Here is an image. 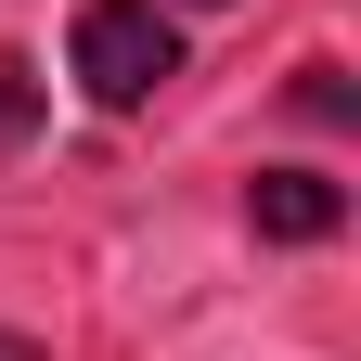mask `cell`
<instances>
[{
	"label": "cell",
	"instance_id": "6da1fadb",
	"mask_svg": "<svg viewBox=\"0 0 361 361\" xmlns=\"http://www.w3.org/2000/svg\"><path fill=\"white\" fill-rule=\"evenodd\" d=\"M168 78H180V26L155 13V0H78V90L104 116L155 104Z\"/></svg>",
	"mask_w": 361,
	"mask_h": 361
},
{
	"label": "cell",
	"instance_id": "7a4b0ae2",
	"mask_svg": "<svg viewBox=\"0 0 361 361\" xmlns=\"http://www.w3.org/2000/svg\"><path fill=\"white\" fill-rule=\"evenodd\" d=\"M245 207H258V233H271V245H323L336 219H348V194H336L323 168H258V194H245Z\"/></svg>",
	"mask_w": 361,
	"mask_h": 361
},
{
	"label": "cell",
	"instance_id": "3957f363",
	"mask_svg": "<svg viewBox=\"0 0 361 361\" xmlns=\"http://www.w3.org/2000/svg\"><path fill=\"white\" fill-rule=\"evenodd\" d=\"M26 129H39V65H26V52H0V155H13Z\"/></svg>",
	"mask_w": 361,
	"mask_h": 361
},
{
	"label": "cell",
	"instance_id": "277c9868",
	"mask_svg": "<svg viewBox=\"0 0 361 361\" xmlns=\"http://www.w3.org/2000/svg\"><path fill=\"white\" fill-rule=\"evenodd\" d=\"M0 361H39V348H26V336H0Z\"/></svg>",
	"mask_w": 361,
	"mask_h": 361
},
{
	"label": "cell",
	"instance_id": "5b68a950",
	"mask_svg": "<svg viewBox=\"0 0 361 361\" xmlns=\"http://www.w3.org/2000/svg\"><path fill=\"white\" fill-rule=\"evenodd\" d=\"M194 13H219V0H194Z\"/></svg>",
	"mask_w": 361,
	"mask_h": 361
}]
</instances>
